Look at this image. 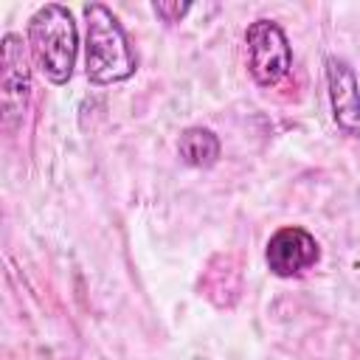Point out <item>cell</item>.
Returning <instances> with one entry per match:
<instances>
[{
  "label": "cell",
  "instance_id": "cell-7",
  "mask_svg": "<svg viewBox=\"0 0 360 360\" xmlns=\"http://www.w3.org/2000/svg\"><path fill=\"white\" fill-rule=\"evenodd\" d=\"M177 152H180L183 163H188L194 169H208L219 160V138L205 127H188L180 132Z\"/></svg>",
  "mask_w": 360,
  "mask_h": 360
},
{
  "label": "cell",
  "instance_id": "cell-5",
  "mask_svg": "<svg viewBox=\"0 0 360 360\" xmlns=\"http://www.w3.org/2000/svg\"><path fill=\"white\" fill-rule=\"evenodd\" d=\"M321 259L318 239L301 228V225H284L278 228L264 248V262L267 270L278 278H295L304 276L309 267H315Z\"/></svg>",
  "mask_w": 360,
  "mask_h": 360
},
{
  "label": "cell",
  "instance_id": "cell-6",
  "mask_svg": "<svg viewBox=\"0 0 360 360\" xmlns=\"http://www.w3.org/2000/svg\"><path fill=\"white\" fill-rule=\"evenodd\" d=\"M326 73V93H329V107L332 118L340 132L352 135L360 141V84L352 70V65L340 56H326L323 62Z\"/></svg>",
  "mask_w": 360,
  "mask_h": 360
},
{
  "label": "cell",
  "instance_id": "cell-4",
  "mask_svg": "<svg viewBox=\"0 0 360 360\" xmlns=\"http://www.w3.org/2000/svg\"><path fill=\"white\" fill-rule=\"evenodd\" d=\"M0 104H3V127L14 129L31 98V65L22 45V37L14 31L3 34V56H0Z\"/></svg>",
  "mask_w": 360,
  "mask_h": 360
},
{
  "label": "cell",
  "instance_id": "cell-2",
  "mask_svg": "<svg viewBox=\"0 0 360 360\" xmlns=\"http://www.w3.org/2000/svg\"><path fill=\"white\" fill-rule=\"evenodd\" d=\"M25 42L34 65L51 84H65L73 76L79 53V31L68 6L45 3L39 6L25 25Z\"/></svg>",
  "mask_w": 360,
  "mask_h": 360
},
{
  "label": "cell",
  "instance_id": "cell-1",
  "mask_svg": "<svg viewBox=\"0 0 360 360\" xmlns=\"http://www.w3.org/2000/svg\"><path fill=\"white\" fill-rule=\"evenodd\" d=\"M84 14V73L93 84H115L135 73L138 59L121 20L104 3H87Z\"/></svg>",
  "mask_w": 360,
  "mask_h": 360
},
{
  "label": "cell",
  "instance_id": "cell-8",
  "mask_svg": "<svg viewBox=\"0 0 360 360\" xmlns=\"http://www.w3.org/2000/svg\"><path fill=\"white\" fill-rule=\"evenodd\" d=\"M152 11L163 22H180L191 11V3H177V0L174 3H166V0H160V3H152Z\"/></svg>",
  "mask_w": 360,
  "mask_h": 360
},
{
  "label": "cell",
  "instance_id": "cell-3",
  "mask_svg": "<svg viewBox=\"0 0 360 360\" xmlns=\"http://www.w3.org/2000/svg\"><path fill=\"white\" fill-rule=\"evenodd\" d=\"M245 56H248V70L253 82L262 87L278 84L292 68V51H290L287 34L276 20H267V17H259L248 25Z\"/></svg>",
  "mask_w": 360,
  "mask_h": 360
}]
</instances>
